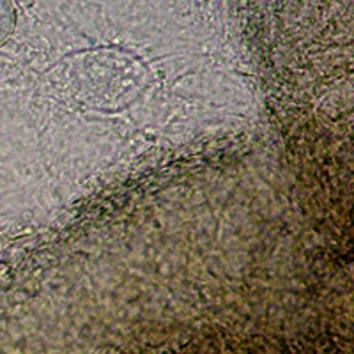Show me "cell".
<instances>
[{
    "label": "cell",
    "instance_id": "cell-1",
    "mask_svg": "<svg viewBox=\"0 0 354 354\" xmlns=\"http://www.w3.org/2000/svg\"><path fill=\"white\" fill-rule=\"evenodd\" d=\"M15 24H17V12L12 2H0V44L8 39Z\"/></svg>",
    "mask_w": 354,
    "mask_h": 354
}]
</instances>
